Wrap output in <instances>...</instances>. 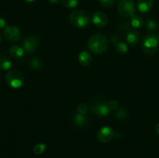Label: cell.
Listing matches in <instances>:
<instances>
[{
    "label": "cell",
    "mask_w": 159,
    "mask_h": 158,
    "mask_svg": "<svg viewBox=\"0 0 159 158\" xmlns=\"http://www.w3.org/2000/svg\"><path fill=\"white\" fill-rule=\"evenodd\" d=\"M114 136V132L111 127L108 125L102 126L99 129L97 133V138L101 143H108Z\"/></svg>",
    "instance_id": "cell-8"
},
{
    "label": "cell",
    "mask_w": 159,
    "mask_h": 158,
    "mask_svg": "<svg viewBox=\"0 0 159 158\" xmlns=\"http://www.w3.org/2000/svg\"><path fill=\"white\" fill-rule=\"evenodd\" d=\"M130 23L132 27L135 28V29H139V28L142 27L144 25V20L139 15H134L130 18Z\"/></svg>",
    "instance_id": "cell-16"
},
{
    "label": "cell",
    "mask_w": 159,
    "mask_h": 158,
    "mask_svg": "<svg viewBox=\"0 0 159 158\" xmlns=\"http://www.w3.org/2000/svg\"><path fill=\"white\" fill-rule=\"evenodd\" d=\"M158 27V25L157 23V22L155 20H152V19H149L146 21V28L148 31L150 32H155Z\"/></svg>",
    "instance_id": "cell-19"
},
{
    "label": "cell",
    "mask_w": 159,
    "mask_h": 158,
    "mask_svg": "<svg viewBox=\"0 0 159 158\" xmlns=\"http://www.w3.org/2000/svg\"><path fill=\"white\" fill-rule=\"evenodd\" d=\"M99 2L104 7H110L115 4L116 0H99Z\"/></svg>",
    "instance_id": "cell-26"
},
{
    "label": "cell",
    "mask_w": 159,
    "mask_h": 158,
    "mask_svg": "<svg viewBox=\"0 0 159 158\" xmlns=\"http://www.w3.org/2000/svg\"><path fill=\"white\" fill-rule=\"evenodd\" d=\"M79 62L81 65L82 66H89L93 62V57L90 54V53L87 52V51H82L80 54H79Z\"/></svg>",
    "instance_id": "cell-13"
},
{
    "label": "cell",
    "mask_w": 159,
    "mask_h": 158,
    "mask_svg": "<svg viewBox=\"0 0 159 158\" xmlns=\"http://www.w3.org/2000/svg\"><path fill=\"white\" fill-rule=\"evenodd\" d=\"M6 21L3 18H0V29H2L6 26Z\"/></svg>",
    "instance_id": "cell-29"
},
{
    "label": "cell",
    "mask_w": 159,
    "mask_h": 158,
    "mask_svg": "<svg viewBox=\"0 0 159 158\" xmlns=\"http://www.w3.org/2000/svg\"><path fill=\"white\" fill-rule=\"evenodd\" d=\"M9 54L13 58H20L24 55V49L18 45H13L10 46L9 50Z\"/></svg>",
    "instance_id": "cell-14"
},
{
    "label": "cell",
    "mask_w": 159,
    "mask_h": 158,
    "mask_svg": "<svg viewBox=\"0 0 159 158\" xmlns=\"http://www.w3.org/2000/svg\"><path fill=\"white\" fill-rule=\"evenodd\" d=\"M154 6V0H138V9L142 13L150 12Z\"/></svg>",
    "instance_id": "cell-11"
},
{
    "label": "cell",
    "mask_w": 159,
    "mask_h": 158,
    "mask_svg": "<svg viewBox=\"0 0 159 158\" xmlns=\"http://www.w3.org/2000/svg\"><path fill=\"white\" fill-rule=\"evenodd\" d=\"M30 64L31 68L34 70H39L43 67V61L39 57H34L30 60Z\"/></svg>",
    "instance_id": "cell-18"
},
{
    "label": "cell",
    "mask_w": 159,
    "mask_h": 158,
    "mask_svg": "<svg viewBox=\"0 0 159 158\" xmlns=\"http://www.w3.org/2000/svg\"><path fill=\"white\" fill-rule=\"evenodd\" d=\"M127 115H128V113L125 108H120L115 111V116L119 119H121V120H124V119H127Z\"/></svg>",
    "instance_id": "cell-21"
},
{
    "label": "cell",
    "mask_w": 159,
    "mask_h": 158,
    "mask_svg": "<svg viewBox=\"0 0 159 158\" xmlns=\"http://www.w3.org/2000/svg\"><path fill=\"white\" fill-rule=\"evenodd\" d=\"M93 23L99 27H104L108 23L107 15L102 12H96L93 15Z\"/></svg>",
    "instance_id": "cell-10"
},
{
    "label": "cell",
    "mask_w": 159,
    "mask_h": 158,
    "mask_svg": "<svg viewBox=\"0 0 159 158\" xmlns=\"http://www.w3.org/2000/svg\"><path fill=\"white\" fill-rule=\"evenodd\" d=\"M62 4L67 8H70V9H72V8L76 7L79 4V0H61Z\"/></svg>",
    "instance_id": "cell-22"
},
{
    "label": "cell",
    "mask_w": 159,
    "mask_h": 158,
    "mask_svg": "<svg viewBox=\"0 0 159 158\" xmlns=\"http://www.w3.org/2000/svg\"><path fill=\"white\" fill-rule=\"evenodd\" d=\"M130 22L127 21H122L119 24V28L121 31H127L128 32L129 30H130Z\"/></svg>",
    "instance_id": "cell-24"
},
{
    "label": "cell",
    "mask_w": 159,
    "mask_h": 158,
    "mask_svg": "<svg viewBox=\"0 0 159 158\" xmlns=\"http://www.w3.org/2000/svg\"><path fill=\"white\" fill-rule=\"evenodd\" d=\"M110 40H111L112 43L113 44L116 45L119 42H120V38L119 36H116V35H113L110 37Z\"/></svg>",
    "instance_id": "cell-28"
},
{
    "label": "cell",
    "mask_w": 159,
    "mask_h": 158,
    "mask_svg": "<svg viewBox=\"0 0 159 158\" xmlns=\"http://www.w3.org/2000/svg\"><path fill=\"white\" fill-rule=\"evenodd\" d=\"M59 1H60V0H48V2H49L52 5L57 4V3L59 2Z\"/></svg>",
    "instance_id": "cell-30"
},
{
    "label": "cell",
    "mask_w": 159,
    "mask_h": 158,
    "mask_svg": "<svg viewBox=\"0 0 159 158\" xmlns=\"http://www.w3.org/2000/svg\"><path fill=\"white\" fill-rule=\"evenodd\" d=\"M89 108L94 114L99 117H106L110 112L107 102H102L97 99H94L93 102H90Z\"/></svg>",
    "instance_id": "cell-6"
},
{
    "label": "cell",
    "mask_w": 159,
    "mask_h": 158,
    "mask_svg": "<svg viewBox=\"0 0 159 158\" xmlns=\"http://www.w3.org/2000/svg\"><path fill=\"white\" fill-rule=\"evenodd\" d=\"M91 20V16L88 12L82 9L73 11L70 15V23L77 28H85Z\"/></svg>",
    "instance_id": "cell-2"
},
{
    "label": "cell",
    "mask_w": 159,
    "mask_h": 158,
    "mask_svg": "<svg viewBox=\"0 0 159 158\" xmlns=\"http://www.w3.org/2000/svg\"><path fill=\"white\" fill-rule=\"evenodd\" d=\"M11 66H12V64L7 57H0V70L1 71H8L9 69H10Z\"/></svg>",
    "instance_id": "cell-17"
},
{
    "label": "cell",
    "mask_w": 159,
    "mask_h": 158,
    "mask_svg": "<svg viewBox=\"0 0 159 158\" xmlns=\"http://www.w3.org/2000/svg\"><path fill=\"white\" fill-rule=\"evenodd\" d=\"M117 10L121 16L130 19L134 15V2L133 0H120L118 2Z\"/></svg>",
    "instance_id": "cell-4"
},
{
    "label": "cell",
    "mask_w": 159,
    "mask_h": 158,
    "mask_svg": "<svg viewBox=\"0 0 159 158\" xmlns=\"http://www.w3.org/2000/svg\"><path fill=\"white\" fill-rule=\"evenodd\" d=\"M141 39V34L138 31L135 29H130L127 32V36H126V40L127 43L131 46L137 44L140 41Z\"/></svg>",
    "instance_id": "cell-12"
},
{
    "label": "cell",
    "mask_w": 159,
    "mask_h": 158,
    "mask_svg": "<svg viewBox=\"0 0 159 158\" xmlns=\"http://www.w3.org/2000/svg\"><path fill=\"white\" fill-rule=\"evenodd\" d=\"M116 50L118 54H125L128 50V46L125 43L120 41L116 45Z\"/></svg>",
    "instance_id": "cell-20"
},
{
    "label": "cell",
    "mask_w": 159,
    "mask_h": 158,
    "mask_svg": "<svg viewBox=\"0 0 159 158\" xmlns=\"http://www.w3.org/2000/svg\"><path fill=\"white\" fill-rule=\"evenodd\" d=\"M158 37H159V32H158Z\"/></svg>",
    "instance_id": "cell-34"
},
{
    "label": "cell",
    "mask_w": 159,
    "mask_h": 158,
    "mask_svg": "<svg viewBox=\"0 0 159 158\" xmlns=\"http://www.w3.org/2000/svg\"><path fill=\"white\" fill-rule=\"evenodd\" d=\"M87 117L85 116V115L80 114V113L77 112L75 114L74 118H73V122H74L75 125H76L77 126H83L86 124L87 122Z\"/></svg>",
    "instance_id": "cell-15"
},
{
    "label": "cell",
    "mask_w": 159,
    "mask_h": 158,
    "mask_svg": "<svg viewBox=\"0 0 159 158\" xmlns=\"http://www.w3.org/2000/svg\"><path fill=\"white\" fill-rule=\"evenodd\" d=\"M25 2H34L35 0H24Z\"/></svg>",
    "instance_id": "cell-32"
},
{
    "label": "cell",
    "mask_w": 159,
    "mask_h": 158,
    "mask_svg": "<svg viewBox=\"0 0 159 158\" xmlns=\"http://www.w3.org/2000/svg\"><path fill=\"white\" fill-rule=\"evenodd\" d=\"M155 129H156V132L159 135V123H158L156 125V127H155Z\"/></svg>",
    "instance_id": "cell-31"
},
{
    "label": "cell",
    "mask_w": 159,
    "mask_h": 158,
    "mask_svg": "<svg viewBox=\"0 0 159 158\" xmlns=\"http://www.w3.org/2000/svg\"><path fill=\"white\" fill-rule=\"evenodd\" d=\"M6 83L12 88H20L24 83L23 74L16 70L9 71L6 75Z\"/></svg>",
    "instance_id": "cell-5"
},
{
    "label": "cell",
    "mask_w": 159,
    "mask_h": 158,
    "mask_svg": "<svg viewBox=\"0 0 159 158\" xmlns=\"http://www.w3.org/2000/svg\"><path fill=\"white\" fill-rule=\"evenodd\" d=\"M40 43V40L36 36H30L26 37L23 43V49L27 53H34Z\"/></svg>",
    "instance_id": "cell-9"
},
{
    "label": "cell",
    "mask_w": 159,
    "mask_h": 158,
    "mask_svg": "<svg viewBox=\"0 0 159 158\" xmlns=\"http://www.w3.org/2000/svg\"><path fill=\"white\" fill-rule=\"evenodd\" d=\"M46 150V145L43 143H39L34 147V151L36 154H42Z\"/></svg>",
    "instance_id": "cell-23"
},
{
    "label": "cell",
    "mask_w": 159,
    "mask_h": 158,
    "mask_svg": "<svg viewBox=\"0 0 159 158\" xmlns=\"http://www.w3.org/2000/svg\"><path fill=\"white\" fill-rule=\"evenodd\" d=\"M107 105H108V107L110 109V111H111V110H113V111H116V110H117L118 108H119L118 102L115 100L110 101L109 102H107Z\"/></svg>",
    "instance_id": "cell-27"
},
{
    "label": "cell",
    "mask_w": 159,
    "mask_h": 158,
    "mask_svg": "<svg viewBox=\"0 0 159 158\" xmlns=\"http://www.w3.org/2000/svg\"><path fill=\"white\" fill-rule=\"evenodd\" d=\"M89 106L85 103H80L77 107V111L80 114L85 115V113L88 112Z\"/></svg>",
    "instance_id": "cell-25"
},
{
    "label": "cell",
    "mask_w": 159,
    "mask_h": 158,
    "mask_svg": "<svg viewBox=\"0 0 159 158\" xmlns=\"http://www.w3.org/2000/svg\"><path fill=\"white\" fill-rule=\"evenodd\" d=\"M3 35H4L5 38L9 42H14L18 41L21 37V32L20 29H19L17 26H9L6 27L3 32Z\"/></svg>",
    "instance_id": "cell-7"
},
{
    "label": "cell",
    "mask_w": 159,
    "mask_h": 158,
    "mask_svg": "<svg viewBox=\"0 0 159 158\" xmlns=\"http://www.w3.org/2000/svg\"><path fill=\"white\" fill-rule=\"evenodd\" d=\"M88 49L95 54H102L108 47V40L102 33H96L88 40Z\"/></svg>",
    "instance_id": "cell-1"
},
{
    "label": "cell",
    "mask_w": 159,
    "mask_h": 158,
    "mask_svg": "<svg viewBox=\"0 0 159 158\" xmlns=\"http://www.w3.org/2000/svg\"><path fill=\"white\" fill-rule=\"evenodd\" d=\"M141 48L144 54H155L159 49V37L155 34H148L144 37L141 43Z\"/></svg>",
    "instance_id": "cell-3"
},
{
    "label": "cell",
    "mask_w": 159,
    "mask_h": 158,
    "mask_svg": "<svg viewBox=\"0 0 159 158\" xmlns=\"http://www.w3.org/2000/svg\"><path fill=\"white\" fill-rule=\"evenodd\" d=\"M2 35L1 32H0V43L2 42Z\"/></svg>",
    "instance_id": "cell-33"
}]
</instances>
